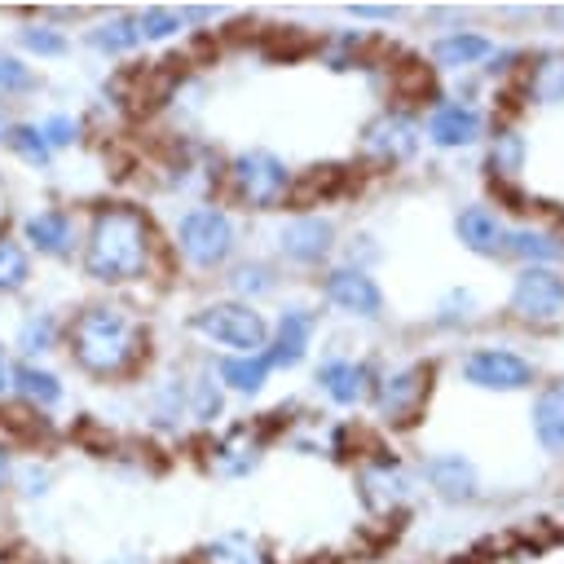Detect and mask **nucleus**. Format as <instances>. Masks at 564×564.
I'll return each instance as SVG.
<instances>
[{
	"label": "nucleus",
	"instance_id": "c9c22d12",
	"mask_svg": "<svg viewBox=\"0 0 564 564\" xmlns=\"http://www.w3.org/2000/svg\"><path fill=\"white\" fill-rule=\"evenodd\" d=\"M26 88H31V66L0 53V93H26Z\"/></svg>",
	"mask_w": 564,
	"mask_h": 564
},
{
	"label": "nucleus",
	"instance_id": "c03bdc74",
	"mask_svg": "<svg viewBox=\"0 0 564 564\" xmlns=\"http://www.w3.org/2000/svg\"><path fill=\"white\" fill-rule=\"evenodd\" d=\"M0 564H9V560H4V551H0Z\"/></svg>",
	"mask_w": 564,
	"mask_h": 564
},
{
	"label": "nucleus",
	"instance_id": "7c9ffc66",
	"mask_svg": "<svg viewBox=\"0 0 564 564\" xmlns=\"http://www.w3.org/2000/svg\"><path fill=\"white\" fill-rule=\"evenodd\" d=\"M4 145H9L22 163H31V167H44V163H48V145H44L40 128H31V123L9 128V132H4Z\"/></svg>",
	"mask_w": 564,
	"mask_h": 564
},
{
	"label": "nucleus",
	"instance_id": "79ce46f5",
	"mask_svg": "<svg viewBox=\"0 0 564 564\" xmlns=\"http://www.w3.org/2000/svg\"><path fill=\"white\" fill-rule=\"evenodd\" d=\"M110 564H150V560H145V555H115Z\"/></svg>",
	"mask_w": 564,
	"mask_h": 564
},
{
	"label": "nucleus",
	"instance_id": "39448f33",
	"mask_svg": "<svg viewBox=\"0 0 564 564\" xmlns=\"http://www.w3.org/2000/svg\"><path fill=\"white\" fill-rule=\"evenodd\" d=\"M463 379L485 392H524L538 383V366L511 348H476L463 357Z\"/></svg>",
	"mask_w": 564,
	"mask_h": 564
},
{
	"label": "nucleus",
	"instance_id": "393cba45",
	"mask_svg": "<svg viewBox=\"0 0 564 564\" xmlns=\"http://www.w3.org/2000/svg\"><path fill=\"white\" fill-rule=\"evenodd\" d=\"M185 405H189V419H194L198 427L220 423V414H225V388L216 383V375L185 379Z\"/></svg>",
	"mask_w": 564,
	"mask_h": 564
},
{
	"label": "nucleus",
	"instance_id": "f704fd0d",
	"mask_svg": "<svg viewBox=\"0 0 564 564\" xmlns=\"http://www.w3.org/2000/svg\"><path fill=\"white\" fill-rule=\"evenodd\" d=\"M538 93L546 101H560L564 97V57H546V66L538 70Z\"/></svg>",
	"mask_w": 564,
	"mask_h": 564
},
{
	"label": "nucleus",
	"instance_id": "7ed1b4c3",
	"mask_svg": "<svg viewBox=\"0 0 564 564\" xmlns=\"http://www.w3.org/2000/svg\"><path fill=\"white\" fill-rule=\"evenodd\" d=\"M189 330L203 335L212 348L220 352H260L269 344V322L256 304L242 300H212L203 308L189 313Z\"/></svg>",
	"mask_w": 564,
	"mask_h": 564
},
{
	"label": "nucleus",
	"instance_id": "c85d7f7f",
	"mask_svg": "<svg viewBox=\"0 0 564 564\" xmlns=\"http://www.w3.org/2000/svg\"><path fill=\"white\" fill-rule=\"evenodd\" d=\"M507 251L520 256V260H529V264H542V269H546L551 260L564 256V242L551 238V234H542V229H516V234H507Z\"/></svg>",
	"mask_w": 564,
	"mask_h": 564
},
{
	"label": "nucleus",
	"instance_id": "a878e982",
	"mask_svg": "<svg viewBox=\"0 0 564 564\" xmlns=\"http://www.w3.org/2000/svg\"><path fill=\"white\" fill-rule=\"evenodd\" d=\"M476 132H480V115L467 106H441L432 115V137L441 145H467V141H476Z\"/></svg>",
	"mask_w": 564,
	"mask_h": 564
},
{
	"label": "nucleus",
	"instance_id": "b1692460",
	"mask_svg": "<svg viewBox=\"0 0 564 564\" xmlns=\"http://www.w3.org/2000/svg\"><path fill=\"white\" fill-rule=\"evenodd\" d=\"M31 282H35L31 251L22 247V238L0 234V300H13L22 291H31Z\"/></svg>",
	"mask_w": 564,
	"mask_h": 564
},
{
	"label": "nucleus",
	"instance_id": "5701e85b",
	"mask_svg": "<svg viewBox=\"0 0 564 564\" xmlns=\"http://www.w3.org/2000/svg\"><path fill=\"white\" fill-rule=\"evenodd\" d=\"M458 238H463V247H471L476 256H498V251H507V229H502V220H498L489 207H467V212L458 216Z\"/></svg>",
	"mask_w": 564,
	"mask_h": 564
},
{
	"label": "nucleus",
	"instance_id": "6ab92c4d",
	"mask_svg": "<svg viewBox=\"0 0 564 564\" xmlns=\"http://www.w3.org/2000/svg\"><path fill=\"white\" fill-rule=\"evenodd\" d=\"M57 489V463L48 454H22L18 467H13V485H9V498L18 507H44Z\"/></svg>",
	"mask_w": 564,
	"mask_h": 564
},
{
	"label": "nucleus",
	"instance_id": "72a5a7b5",
	"mask_svg": "<svg viewBox=\"0 0 564 564\" xmlns=\"http://www.w3.org/2000/svg\"><path fill=\"white\" fill-rule=\"evenodd\" d=\"M181 22H185V18H181V13H172V9H145V13L137 18L141 35H172Z\"/></svg>",
	"mask_w": 564,
	"mask_h": 564
},
{
	"label": "nucleus",
	"instance_id": "4468645a",
	"mask_svg": "<svg viewBox=\"0 0 564 564\" xmlns=\"http://www.w3.org/2000/svg\"><path fill=\"white\" fill-rule=\"evenodd\" d=\"M322 295H326L335 308L352 313V317H379V313H383V291H379V282H375L366 269H357V264L330 269V273L322 278Z\"/></svg>",
	"mask_w": 564,
	"mask_h": 564
},
{
	"label": "nucleus",
	"instance_id": "f257e3e1",
	"mask_svg": "<svg viewBox=\"0 0 564 564\" xmlns=\"http://www.w3.org/2000/svg\"><path fill=\"white\" fill-rule=\"evenodd\" d=\"M62 348L88 379H123L145 357V326L115 300H88L66 317Z\"/></svg>",
	"mask_w": 564,
	"mask_h": 564
},
{
	"label": "nucleus",
	"instance_id": "412c9836",
	"mask_svg": "<svg viewBox=\"0 0 564 564\" xmlns=\"http://www.w3.org/2000/svg\"><path fill=\"white\" fill-rule=\"evenodd\" d=\"M330 238H335V225L330 220H322V216H295L282 229V256L295 260V264H317L330 251Z\"/></svg>",
	"mask_w": 564,
	"mask_h": 564
},
{
	"label": "nucleus",
	"instance_id": "aec40b11",
	"mask_svg": "<svg viewBox=\"0 0 564 564\" xmlns=\"http://www.w3.org/2000/svg\"><path fill=\"white\" fill-rule=\"evenodd\" d=\"M194 564H273V555L251 529H225L203 542Z\"/></svg>",
	"mask_w": 564,
	"mask_h": 564
},
{
	"label": "nucleus",
	"instance_id": "bb28decb",
	"mask_svg": "<svg viewBox=\"0 0 564 564\" xmlns=\"http://www.w3.org/2000/svg\"><path fill=\"white\" fill-rule=\"evenodd\" d=\"M229 291H234V300L256 304L260 295H273V291H278V273H273L264 260H242V264L229 273Z\"/></svg>",
	"mask_w": 564,
	"mask_h": 564
},
{
	"label": "nucleus",
	"instance_id": "1a4fd4ad",
	"mask_svg": "<svg viewBox=\"0 0 564 564\" xmlns=\"http://www.w3.org/2000/svg\"><path fill=\"white\" fill-rule=\"evenodd\" d=\"M370 397H375V410H379L383 423H410L414 410H419L423 397H427V370H423V366L388 370L383 379L370 383Z\"/></svg>",
	"mask_w": 564,
	"mask_h": 564
},
{
	"label": "nucleus",
	"instance_id": "423d86ee",
	"mask_svg": "<svg viewBox=\"0 0 564 564\" xmlns=\"http://www.w3.org/2000/svg\"><path fill=\"white\" fill-rule=\"evenodd\" d=\"M511 313L529 326H555L564 322V278L555 269L529 264L511 286Z\"/></svg>",
	"mask_w": 564,
	"mask_h": 564
},
{
	"label": "nucleus",
	"instance_id": "20e7f679",
	"mask_svg": "<svg viewBox=\"0 0 564 564\" xmlns=\"http://www.w3.org/2000/svg\"><path fill=\"white\" fill-rule=\"evenodd\" d=\"M176 251L185 256V264L212 273L234 256V220L220 207H194L181 216L176 225Z\"/></svg>",
	"mask_w": 564,
	"mask_h": 564
},
{
	"label": "nucleus",
	"instance_id": "f8f14e48",
	"mask_svg": "<svg viewBox=\"0 0 564 564\" xmlns=\"http://www.w3.org/2000/svg\"><path fill=\"white\" fill-rule=\"evenodd\" d=\"M22 247L26 251H40L44 260H70L75 247H79V225L70 212L62 207H44V212H31L22 220Z\"/></svg>",
	"mask_w": 564,
	"mask_h": 564
},
{
	"label": "nucleus",
	"instance_id": "a19ab883",
	"mask_svg": "<svg viewBox=\"0 0 564 564\" xmlns=\"http://www.w3.org/2000/svg\"><path fill=\"white\" fill-rule=\"evenodd\" d=\"M9 366H13V357H9L4 335H0V397H9Z\"/></svg>",
	"mask_w": 564,
	"mask_h": 564
},
{
	"label": "nucleus",
	"instance_id": "e433bc0d",
	"mask_svg": "<svg viewBox=\"0 0 564 564\" xmlns=\"http://www.w3.org/2000/svg\"><path fill=\"white\" fill-rule=\"evenodd\" d=\"M75 119H66V115H53V119H44L40 123V137H44V145L53 150V145H70L75 141Z\"/></svg>",
	"mask_w": 564,
	"mask_h": 564
},
{
	"label": "nucleus",
	"instance_id": "ea45409f",
	"mask_svg": "<svg viewBox=\"0 0 564 564\" xmlns=\"http://www.w3.org/2000/svg\"><path fill=\"white\" fill-rule=\"evenodd\" d=\"M467 308H471V295H467V291H454L441 313H445V322H458V317H467Z\"/></svg>",
	"mask_w": 564,
	"mask_h": 564
},
{
	"label": "nucleus",
	"instance_id": "a211bd4d",
	"mask_svg": "<svg viewBox=\"0 0 564 564\" xmlns=\"http://www.w3.org/2000/svg\"><path fill=\"white\" fill-rule=\"evenodd\" d=\"M370 383H375V375H370V366H361V361H352V357H326L322 366H317V388H322V397L326 401H335V405H361L366 397H370Z\"/></svg>",
	"mask_w": 564,
	"mask_h": 564
},
{
	"label": "nucleus",
	"instance_id": "2f4dec72",
	"mask_svg": "<svg viewBox=\"0 0 564 564\" xmlns=\"http://www.w3.org/2000/svg\"><path fill=\"white\" fill-rule=\"evenodd\" d=\"M485 53H489V44H485L480 35H449V40L436 44V57H441L445 66H463V62L485 57Z\"/></svg>",
	"mask_w": 564,
	"mask_h": 564
},
{
	"label": "nucleus",
	"instance_id": "58836bf2",
	"mask_svg": "<svg viewBox=\"0 0 564 564\" xmlns=\"http://www.w3.org/2000/svg\"><path fill=\"white\" fill-rule=\"evenodd\" d=\"M494 163H498V167H516V163H520V141H516V137H502V141L494 145Z\"/></svg>",
	"mask_w": 564,
	"mask_h": 564
},
{
	"label": "nucleus",
	"instance_id": "cd10ccee",
	"mask_svg": "<svg viewBox=\"0 0 564 564\" xmlns=\"http://www.w3.org/2000/svg\"><path fill=\"white\" fill-rule=\"evenodd\" d=\"M366 145H370L375 154H392V159H401V154L414 150V128H410L401 115H383L379 123H370Z\"/></svg>",
	"mask_w": 564,
	"mask_h": 564
},
{
	"label": "nucleus",
	"instance_id": "f03ea898",
	"mask_svg": "<svg viewBox=\"0 0 564 564\" xmlns=\"http://www.w3.org/2000/svg\"><path fill=\"white\" fill-rule=\"evenodd\" d=\"M150 225L137 207H101L79 247V269L97 286H132L150 273Z\"/></svg>",
	"mask_w": 564,
	"mask_h": 564
},
{
	"label": "nucleus",
	"instance_id": "0eeeda50",
	"mask_svg": "<svg viewBox=\"0 0 564 564\" xmlns=\"http://www.w3.org/2000/svg\"><path fill=\"white\" fill-rule=\"evenodd\" d=\"M9 397L31 419H53L66 405V379L48 361H13L9 366Z\"/></svg>",
	"mask_w": 564,
	"mask_h": 564
},
{
	"label": "nucleus",
	"instance_id": "9d476101",
	"mask_svg": "<svg viewBox=\"0 0 564 564\" xmlns=\"http://www.w3.org/2000/svg\"><path fill=\"white\" fill-rule=\"evenodd\" d=\"M313 335H317V313H313V308H304V304L282 308L278 322L269 326V344H264L273 370L300 366V361L308 357V348H313Z\"/></svg>",
	"mask_w": 564,
	"mask_h": 564
},
{
	"label": "nucleus",
	"instance_id": "dca6fc26",
	"mask_svg": "<svg viewBox=\"0 0 564 564\" xmlns=\"http://www.w3.org/2000/svg\"><path fill=\"white\" fill-rule=\"evenodd\" d=\"M66 339V317L53 308H26L13 326V361H48Z\"/></svg>",
	"mask_w": 564,
	"mask_h": 564
},
{
	"label": "nucleus",
	"instance_id": "473e14b6",
	"mask_svg": "<svg viewBox=\"0 0 564 564\" xmlns=\"http://www.w3.org/2000/svg\"><path fill=\"white\" fill-rule=\"evenodd\" d=\"M18 40H22L31 53H40V57H62V53H66V35H57L53 26H22Z\"/></svg>",
	"mask_w": 564,
	"mask_h": 564
},
{
	"label": "nucleus",
	"instance_id": "4c0bfd02",
	"mask_svg": "<svg viewBox=\"0 0 564 564\" xmlns=\"http://www.w3.org/2000/svg\"><path fill=\"white\" fill-rule=\"evenodd\" d=\"M18 445H13V436H4L0 432V502L9 498V485H13V467H18Z\"/></svg>",
	"mask_w": 564,
	"mask_h": 564
},
{
	"label": "nucleus",
	"instance_id": "6e6552de",
	"mask_svg": "<svg viewBox=\"0 0 564 564\" xmlns=\"http://www.w3.org/2000/svg\"><path fill=\"white\" fill-rule=\"evenodd\" d=\"M357 494H361V502H366L370 511L388 516V511H401V507L414 498V476H410L397 458L375 454V458H366V463L357 467Z\"/></svg>",
	"mask_w": 564,
	"mask_h": 564
},
{
	"label": "nucleus",
	"instance_id": "2eb2a0df",
	"mask_svg": "<svg viewBox=\"0 0 564 564\" xmlns=\"http://www.w3.org/2000/svg\"><path fill=\"white\" fill-rule=\"evenodd\" d=\"M234 185H238V198L251 203V207H273L282 194H286V167L264 154V150H251L234 163Z\"/></svg>",
	"mask_w": 564,
	"mask_h": 564
},
{
	"label": "nucleus",
	"instance_id": "37998d69",
	"mask_svg": "<svg viewBox=\"0 0 564 564\" xmlns=\"http://www.w3.org/2000/svg\"><path fill=\"white\" fill-rule=\"evenodd\" d=\"M4 132H9V123H4V110H0V141H4Z\"/></svg>",
	"mask_w": 564,
	"mask_h": 564
},
{
	"label": "nucleus",
	"instance_id": "f3484780",
	"mask_svg": "<svg viewBox=\"0 0 564 564\" xmlns=\"http://www.w3.org/2000/svg\"><path fill=\"white\" fill-rule=\"evenodd\" d=\"M212 375H216V383H220L225 392H234V397H256V392H264V383H269L278 370H273L269 352L260 348V352H220L216 366H212Z\"/></svg>",
	"mask_w": 564,
	"mask_h": 564
},
{
	"label": "nucleus",
	"instance_id": "4be33fe9",
	"mask_svg": "<svg viewBox=\"0 0 564 564\" xmlns=\"http://www.w3.org/2000/svg\"><path fill=\"white\" fill-rule=\"evenodd\" d=\"M533 436L546 454L564 458V379L546 383L538 397H533Z\"/></svg>",
	"mask_w": 564,
	"mask_h": 564
},
{
	"label": "nucleus",
	"instance_id": "9b49d317",
	"mask_svg": "<svg viewBox=\"0 0 564 564\" xmlns=\"http://www.w3.org/2000/svg\"><path fill=\"white\" fill-rule=\"evenodd\" d=\"M264 449H269V441H264V427H251V423H238V427H229L216 445H212V471L220 476V480H247L260 463H264Z\"/></svg>",
	"mask_w": 564,
	"mask_h": 564
},
{
	"label": "nucleus",
	"instance_id": "c756f323",
	"mask_svg": "<svg viewBox=\"0 0 564 564\" xmlns=\"http://www.w3.org/2000/svg\"><path fill=\"white\" fill-rule=\"evenodd\" d=\"M145 35H141V26H137V18H110V22H101L97 31H88V44L93 48H101V53H123V48H137Z\"/></svg>",
	"mask_w": 564,
	"mask_h": 564
},
{
	"label": "nucleus",
	"instance_id": "ddd939ff",
	"mask_svg": "<svg viewBox=\"0 0 564 564\" xmlns=\"http://www.w3.org/2000/svg\"><path fill=\"white\" fill-rule=\"evenodd\" d=\"M423 480L449 507H463V502H476L480 498V471H476V463L463 458V454H454V449L423 458Z\"/></svg>",
	"mask_w": 564,
	"mask_h": 564
}]
</instances>
